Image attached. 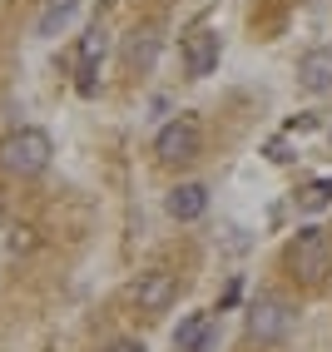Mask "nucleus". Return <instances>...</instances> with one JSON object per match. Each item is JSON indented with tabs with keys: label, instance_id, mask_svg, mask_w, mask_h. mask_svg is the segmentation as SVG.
<instances>
[{
	"label": "nucleus",
	"instance_id": "nucleus-4",
	"mask_svg": "<svg viewBox=\"0 0 332 352\" xmlns=\"http://www.w3.org/2000/svg\"><path fill=\"white\" fill-rule=\"evenodd\" d=\"M288 327H293V308L283 298H258L248 308V333L258 342H283V338H288Z\"/></svg>",
	"mask_w": 332,
	"mask_h": 352
},
{
	"label": "nucleus",
	"instance_id": "nucleus-1",
	"mask_svg": "<svg viewBox=\"0 0 332 352\" xmlns=\"http://www.w3.org/2000/svg\"><path fill=\"white\" fill-rule=\"evenodd\" d=\"M50 159H55V144H50V134L25 124V129H15L5 144H0V169L15 174V179H35L50 169Z\"/></svg>",
	"mask_w": 332,
	"mask_h": 352
},
{
	"label": "nucleus",
	"instance_id": "nucleus-3",
	"mask_svg": "<svg viewBox=\"0 0 332 352\" xmlns=\"http://www.w3.org/2000/svg\"><path fill=\"white\" fill-rule=\"evenodd\" d=\"M199 144H203L199 120L179 114V120H169V124L159 129V139H154V154H159L164 164H188V159H199Z\"/></svg>",
	"mask_w": 332,
	"mask_h": 352
},
{
	"label": "nucleus",
	"instance_id": "nucleus-17",
	"mask_svg": "<svg viewBox=\"0 0 332 352\" xmlns=\"http://www.w3.org/2000/svg\"><path fill=\"white\" fill-rule=\"evenodd\" d=\"M104 352H144V347H139V342H129V338H124V342H114V347H104Z\"/></svg>",
	"mask_w": 332,
	"mask_h": 352
},
{
	"label": "nucleus",
	"instance_id": "nucleus-18",
	"mask_svg": "<svg viewBox=\"0 0 332 352\" xmlns=\"http://www.w3.org/2000/svg\"><path fill=\"white\" fill-rule=\"evenodd\" d=\"M50 6H55V0H50Z\"/></svg>",
	"mask_w": 332,
	"mask_h": 352
},
{
	"label": "nucleus",
	"instance_id": "nucleus-10",
	"mask_svg": "<svg viewBox=\"0 0 332 352\" xmlns=\"http://www.w3.org/2000/svg\"><path fill=\"white\" fill-rule=\"evenodd\" d=\"M104 45H109V30H104V25H94V30L80 40V95H94V65H100Z\"/></svg>",
	"mask_w": 332,
	"mask_h": 352
},
{
	"label": "nucleus",
	"instance_id": "nucleus-6",
	"mask_svg": "<svg viewBox=\"0 0 332 352\" xmlns=\"http://www.w3.org/2000/svg\"><path fill=\"white\" fill-rule=\"evenodd\" d=\"M184 69L194 80H203V75H213L219 69V35L213 30H194L184 40Z\"/></svg>",
	"mask_w": 332,
	"mask_h": 352
},
{
	"label": "nucleus",
	"instance_id": "nucleus-9",
	"mask_svg": "<svg viewBox=\"0 0 332 352\" xmlns=\"http://www.w3.org/2000/svg\"><path fill=\"white\" fill-rule=\"evenodd\" d=\"M124 60H129V69H154V60H159V30L154 25H134L129 40H124Z\"/></svg>",
	"mask_w": 332,
	"mask_h": 352
},
{
	"label": "nucleus",
	"instance_id": "nucleus-12",
	"mask_svg": "<svg viewBox=\"0 0 332 352\" xmlns=\"http://www.w3.org/2000/svg\"><path fill=\"white\" fill-rule=\"evenodd\" d=\"M69 15H75V0H55V6L40 15V35H55V30H65V25H69Z\"/></svg>",
	"mask_w": 332,
	"mask_h": 352
},
{
	"label": "nucleus",
	"instance_id": "nucleus-8",
	"mask_svg": "<svg viewBox=\"0 0 332 352\" xmlns=\"http://www.w3.org/2000/svg\"><path fill=\"white\" fill-rule=\"evenodd\" d=\"M164 208H169V219L194 223V219H203V208H208V189H203V184H179V189L164 199Z\"/></svg>",
	"mask_w": 332,
	"mask_h": 352
},
{
	"label": "nucleus",
	"instance_id": "nucleus-13",
	"mask_svg": "<svg viewBox=\"0 0 332 352\" xmlns=\"http://www.w3.org/2000/svg\"><path fill=\"white\" fill-rule=\"evenodd\" d=\"M302 208H307V214H318V208H327L332 199H327V189H322V184H313V189H302V199H298Z\"/></svg>",
	"mask_w": 332,
	"mask_h": 352
},
{
	"label": "nucleus",
	"instance_id": "nucleus-14",
	"mask_svg": "<svg viewBox=\"0 0 332 352\" xmlns=\"http://www.w3.org/2000/svg\"><path fill=\"white\" fill-rule=\"evenodd\" d=\"M213 347H219V322H213V327H208V333L199 338V347H194V352H213Z\"/></svg>",
	"mask_w": 332,
	"mask_h": 352
},
{
	"label": "nucleus",
	"instance_id": "nucleus-11",
	"mask_svg": "<svg viewBox=\"0 0 332 352\" xmlns=\"http://www.w3.org/2000/svg\"><path fill=\"white\" fill-rule=\"evenodd\" d=\"M208 327H213V318H208V313L184 318V322H179V333H174V347H179V352H194V347H199V338L208 333Z\"/></svg>",
	"mask_w": 332,
	"mask_h": 352
},
{
	"label": "nucleus",
	"instance_id": "nucleus-16",
	"mask_svg": "<svg viewBox=\"0 0 332 352\" xmlns=\"http://www.w3.org/2000/svg\"><path fill=\"white\" fill-rule=\"evenodd\" d=\"M288 129H293V134H307V129H318V120H313V114H302V120H293Z\"/></svg>",
	"mask_w": 332,
	"mask_h": 352
},
{
	"label": "nucleus",
	"instance_id": "nucleus-5",
	"mask_svg": "<svg viewBox=\"0 0 332 352\" xmlns=\"http://www.w3.org/2000/svg\"><path fill=\"white\" fill-rule=\"evenodd\" d=\"M174 298H179V278H174V273H164V268L144 273V278H139V288H134L139 313H164Z\"/></svg>",
	"mask_w": 332,
	"mask_h": 352
},
{
	"label": "nucleus",
	"instance_id": "nucleus-2",
	"mask_svg": "<svg viewBox=\"0 0 332 352\" xmlns=\"http://www.w3.org/2000/svg\"><path fill=\"white\" fill-rule=\"evenodd\" d=\"M288 263H293V273L302 283H322L332 273V239L322 228H298V239L288 248Z\"/></svg>",
	"mask_w": 332,
	"mask_h": 352
},
{
	"label": "nucleus",
	"instance_id": "nucleus-7",
	"mask_svg": "<svg viewBox=\"0 0 332 352\" xmlns=\"http://www.w3.org/2000/svg\"><path fill=\"white\" fill-rule=\"evenodd\" d=\"M298 85L307 95H332V50H307L298 60Z\"/></svg>",
	"mask_w": 332,
	"mask_h": 352
},
{
	"label": "nucleus",
	"instance_id": "nucleus-15",
	"mask_svg": "<svg viewBox=\"0 0 332 352\" xmlns=\"http://www.w3.org/2000/svg\"><path fill=\"white\" fill-rule=\"evenodd\" d=\"M268 159H273V164H288L293 154H288V144H283V139H273V144H268Z\"/></svg>",
	"mask_w": 332,
	"mask_h": 352
}]
</instances>
